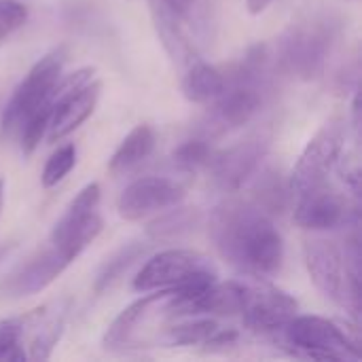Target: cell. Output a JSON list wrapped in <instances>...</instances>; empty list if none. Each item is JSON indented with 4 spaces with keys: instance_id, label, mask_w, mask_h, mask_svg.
I'll return each instance as SVG.
<instances>
[{
    "instance_id": "obj_1",
    "label": "cell",
    "mask_w": 362,
    "mask_h": 362,
    "mask_svg": "<svg viewBox=\"0 0 362 362\" xmlns=\"http://www.w3.org/2000/svg\"><path fill=\"white\" fill-rule=\"evenodd\" d=\"M210 238L218 255L240 274L269 278L280 272L284 242L274 225L252 202H225L210 216Z\"/></svg>"
},
{
    "instance_id": "obj_2",
    "label": "cell",
    "mask_w": 362,
    "mask_h": 362,
    "mask_svg": "<svg viewBox=\"0 0 362 362\" xmlns=\"http://www.w3.org/2000/svg\"><path fill=\"white\" fill-rule=\"evenodd\" d=\"M339 34V21L331 13L310 15L291 23L276 42L274 68L299 81L318 78L329 62Z\"/></svg>"
},
{
    "instance_id": "obj_3",
    "label": "cell",
    "mask_w": 362,
    "mask_h": 362,
    "mask_svg": "<svg viewBox=\"0 0 362 362\" xmlns=\"http://www.w3.org/2000/svg\"><path fill=\"white\" fill-rule=\"evenodd\" d=\"M278 335L299 358L335 362L362 358L358 329L329 318L297 314Z\"/></svg>"
},
{
    "instance_id": "obj_4",
    "label": "cell",
    "mask_w": 362,
    "mask_h": 362,
    "mask_svg": "<svg viewBox=\"0 0 362 362\" xmlns=\"http://www.w3.org/2000/svg\"><path fill=\"white\" fill-rule=\"evenodd\" d=\"M66 59H68V47L59 45L55 49H51L49 53H45L30 68V72L15 87L11 100L6 102V106L2 110V117H0V136L2 138H8L11 134H15L19 129V125L23 123V119L47 100L53 85L62 76Z\"/></svg>"
},
{
    "instance_id": "obj_5",
    "label": "cell",
    "mask_w": 362,
    "mask_h": 362,
    "mask_svg": "<svg viewBox=\"0 0 362 362\" xmlns=\"http://www.w3.org/2000/svg\"><path fill=\"white\" fill-rule=\"evenodd\" d=\"M218 278L208 257L189 248H168L153 255L134 278V291L151 293L191 284L195 280Z\"/></svg>"
},
{
    "instance_id": "obj_6",
    "label": "cell",
    "mask_w": 362,
    "mask_h": 362,
    "mask_svg": "<svg viewBox=\"0 0 362 362\" xmlns=\"http://www.w3.org/2000/svg\"><path fill=\"white\" fill-rule=\"evenodd\" d=\"M346 142V123L339 117L329 119L305 144L299 155L295 170L288 178L291 191L295 197L327 185L331 170L341 157Z\"/></svg>"
},
{
    "instance_id": "obj_7",
    "label": "cell",
    "mask_w": 362,
    "mask_h": 362,
    "mask_svg": "<svg viewBox=\"0 0 362 362\" xmlns=\"http://www.w3.org/2000/svg\"><path fill=\"white\" fill-rule=\"evenodd\" d=\"M303 257H305V267L314 286L327 299L346 308L354 320H358L361 297H356L350 286L341 248L335 242L314 238L303 244Z\"/></svg>"
},
{
    "instance_id": "obj_8",
    "label": "cell",
    "mask_w": 362,
    "mask_h": 362,
    "mask_svg": "<svg viewBox=\"0 0 362 362\" xmlns=\"http://www.w3.org/2000/svg\"><path fill=\"white\" fill-rule=\"evenodd\" d=\"M102 189L98 182L85 185L76 197L68 204L66 212L59 216V221L53 225V231L49 235V242L64 250L72 261L81 257L85 248H89L95 238L102 233V216L98 214Z\"/></svg>"
},
{
    "instance_id": "obj_9",
    "label": "cell",
    "mask_w": 362,
    "mask_h": 362,
    "mask_svg": "<svg viewBox=\"0 0 362 362\" xmlns=\"http://www.w3.org/2000/svg\"><path fill=\"white\" fill-rule=\"evenodd\" d=\"M74 261L49 242L47 248L32 255L28 261L17 265L2 282L0 297L2 299H23L42 293L51 286Z\"/></svg>"
},
{
    "instance_id": "obj_10",
    "label": "cell",
    "mask_w": 362,
    "mask_h": 362,
    "mask_svg": "<svg viewBox=\"0 0 362 362\" xmlns=\"http://www.w3.org/2000/svg\"><path fill=\"white\" fill-rule=\"evenodd\" d=\"M187 189L170 176H142L125 187L117 199L119 216L125 221H142L172 206L182 204Z\"/></svg>"
},
{
    "instance_id": "obj_11",
    "label": "cell",
    "mask_w": 362,
    "mask_h": 362,
    "mask_svg": "<svg viewBox=\"0 0 362 362\" xmlns=\"http://www.w3.org/2000/svg\"><path fill=\"white\" fill-rule=\"evenodd\" d=\"M299 314V303L286 291L272 284H248L242 320L246 329L259 335H278L291 318Z\"/></svg>"
},
{
    "instance_id": "obj_12",
    "label": "cell",
    "mask_w": 362,
    "mask_h": 362,
    "mask_svg": "<svg viewBox=\"0 0 362 362\" xmlns=\"http://www.w3.org/2000/svg\"><path fill=\"white\" fill-rule=\"evenodd\" d=\"M272 138L265 132L252 134L246 140L229 146L227 151H214V157L208 165L214 182L223 191H238L250 180L261 168Z\"/></svg>"
},
{
    "instance_id": "obj_13",
    "label": "cell",
    "mask_w": 362,
    "mask_h": 362,
    "mask_svg": "<svg viewBox=\"0 0 362 362\" xmlns=\"http://www.w3.org/2000/svg\"><path fill=\"white\" fill-rule=\"evenodd\" d=\"M210 104H212L210 110L206 112V117L197 127V134L208 140L225 136L250 123L255 115L261 110L263 93L259 89L244 87V85H227L223 93Z\"/></svg>"
},
{
    "instance_id": "obj_14",
    "label": "cell",
    "mask_w": 362,
    "mask_h": 362,
    "mask_svg": "<svg viewBox=\"0 0 362 362\" xmlns=\"http://www.w3.org/2000/svg\"><path fill=\"white\" fill-rule=\"evenodd\" d=\"M151 19L159 42L178 70H187L193 62L202 59L197 45L187 25L189 17L174 8L168 0H148Z\"/></svg>"
},
{
    "instance_id": "obj_15",
    "label": "cell",
    "mask_w": 362,
    "mask_h": 362,
    "mask_svg": "<svg viewBox=\"0 0 362 362\" xmlns=\"http://www.w3.org/2000/svg\"><path fill=\"white\" fill-rule=\"evenodd\" d=\"M352 210L341 193L322 185L297 197L295 223L305 231H333L344 227Z\"/></svg>"
},
{
    "instance_id": "obj_16",
    "label": "cell",
    "mask_w": 362,
    "mask_h": 362,
    "mask_svg": "<svg viewBox=\"0 0 362 362\" xmlns=\"http://www.w3.org/2000/svg\"><path fill=\"white\" fill-rule=\"evenodd\" d=\"M70 312V301L62 299L55 305H42L25 316H21L23 339H28L30 352L25 354L30 361H49L55 346L59 344L66 327V318Z\"/></svg>"
},
{
    "instance_id": "obj_17",
    "label": "cell",
    "mask_w": 362,
    "mask_h": 362,
    "mask_svg": "<svg viewBox=\"0 0 362 362\" xmlns=\"http://www.w3.org/2000/svg\"><path fill=\"white\" fill-rule=\"evenodd\" d=\"M165 295H168V288L151 291L144 297L129 303L125 310H121V314L112 320V325L104 333V341H102L104 348L106 350H125L132 344H136V335L142 329V325L161 312Z\"/></svg>"
},
{
    "instance_id": "obj_18",
    "label": "cell",
    "mask_w": 362,
    "mask_h": 362,
    "mask_svg": "<svg viewBox=\"0 0 362 362\" xmlns=\"http://www.w3.org/2000/svg\"><path fill=\"white\" fill-rule=\"evenodd\" d=\"M155 129L146 123L136 125L117 146V151L112 153L110 161H108V172L119 176V174H127L134 168H138L142 161H146L155 148Z\"/></svg>"
},
{
    "instance_id": "obj_19",
    "label": "cell",
    "mask_w": 362,
    "mask_h": 362,
    "mask_svg": "<svg viewBox=\"0 0 362 362\" xmlns=\"http://www.w3.org/2000/svg\"><path fill=\"white\" fill-rule=\"evenodd\" d=\"M227 87L225 72L204 59L193 62L182 74V95L193 104H210Z\"/></svg>"
},
{
    "instance_id": "obj_20",
    "label": "cell",
    "mask_w": 362,
    "mask_h": 362,
    "mask_svg": "<svg viewBox=\"0 0 362 362\" xmlns=\"http://www.w3.org/2000/svg\"><path fill=\"white\" fill-rule=\"evenodd\" d=\"M202 225V212L189 206H172L159 212L146 227V238L151 242H176L193 233Z\"/></svg>"
},
{
    "instance_id": "obj_21",
    "label": "cell",
    "mask_w": 362,
    "mask_h": 362,
    "mask_svg": "<svg viewBox=\"0 0 362 362\" xmlns=\"http://www.w3.org/2000/svg\"><path fill=\"white\" fill-rule=\"evenodd\" d=\"M221 325L212 316H182L174 318L161 335H157V344L161 346H206Z\"/></svg>"
},
{
    "instance_id": "obj_22",
    "label": "cell",
    "mask_w": 362,
    "mask_h": 362,
    "mask_svg": "<svg viewBox=\"0 0 362 362\" xmlns=\"http://www.w3.org/2000/svg\"><path fill=\"white\" fill-rule=\"evenodd\" d=\"M293 197L291 182L284 180L280 170L267 168L257 176L255 189H252V204L261 208L265 214L276 216L282 214L288 208V202Z\"/></svg>"
},
{
    "instance_id": "obj_23",
    "label": "cell",
    "mask_w": 362,
    "mask_h": 362,
    "mask_svg": "<svg viewBox=\"0 0 362 362\" xmlns=\"http://www.w3.org/2000/svg\"><path fill=\"white\" fill-rule=\"evenodd\" d=\"M148 246L151 244H146V242H129V244L121 246L115 255H110L102 263V267H100V272H98V276L93 280V293L102 295L115 282H119L125 276V272L148 252Z\"/></svg>"
},
{
    "instance_id": "obj_24",
    "label": "cell",
    "mask_w": 362,
    "mask_h": 362,
    "mask_svg": "<svg viewBox=\"0 0 362 362\" xmlns=\"http://www.w3.org/2000/svg\"><path fill=\"white\" fill-rule=\"evenodd\" d=\"M214 146L210 144L208 138H191L187 142H182L180 146H176V151L172 153V161L180 172H195L202 168H208L212 157H214Z\"/></svg>"
},
{
    "instance_id": "obj_25",
    "label": "cell",
    "mask_w": 362,
    "mask_h": 362,
    "mask_svg": "<svg viewBox=\"0 0 362 362\" xmlns=\"http://www.w3.org/2000/svg\"><path fill=\"white\" fill-rule=\"evenodd\" d=\"M74 163H76V146L72 142L57 146V151L47 159V163L42 168V176H40L42 187L45 189L57 187L72 172Z\"/></svg>"
},
{
    "instance_id": "obj_26",
    "label": "cell",
    "mask_w": 362,
    "mask_h": 362,
    "mask_svg": "<svg viewBox=\"0 0 362 362\" xmlns=\"http://www.w3.org/2000/svg\"><path fill=\"white\" fill-rule=\"evenodd\" d=\"M25 358L21 318L0 320V362H21Z\"/></svg>"
},
{
    "instance_id": "obj_27",
    "label": "cell",
    "mask_w": 362,
    "mask_h": 362,
    "mask_svg": "<svg viewBox=\"0 0 362 362\" xmlns=\"http://www.w3.org/2000/svg\"><path fill=\"white\" fill-rule=\"evenodd\" d=\"M28 21V6L17 0H0V42Z\"/></svg>"
},
{
    "instance_id": "obj_28",
    "label": "cell",
    "mask_w": 362,
    "mask_h": 362,
    "mask_svg": "<svg viewBox=\"0 0 362 362\" xmlns=\"http://www.w3.org/2000/svg\"><path fill=\"white\" fill-rule=\"evenodd\" d=\"M274 2H276V0H246V8H248L250 15H261V13H265Z\"/></svg>"
},
{
    "instance_id": "obj_29",
    "label": "cell",
    "mask_w": 362,
    "mask_h": 362,
    "mask_svg": "<svg viewBox=\"0 0 362 362\" xmlns=\"http://www.w3.org/2000/svg\"><path fill=\"white\" fill-rule=\"evenodd\" d=\"M174 8H178L182 15H187V17H191V13H193V8L197 6V2L199 0H168Z\"/></svg>"
},
{
    "instance_id": "obj_30",
    "label": "cell",
    "mask_w": 362,
    "mask_h": 362,
    "mask_svg": "<svg viewBox=\"0 0 362 362\" xmlns=\"http://www.w3.org/2000/svg\"><path fill=\"white\" fill-rule=\"evenodd\" d=\"M6 255H8V246H0V263L4 261Z\"/></svg>"
},
{
    "instance_id": "obj_31",
    "label": "cell",
    "mask_w": 362,
    "mask_h": 362,
    "mask_svg": "<svg viewBox=\"0 0 362 362\" xmlns=\"http://www.w3.org/2000/svg\"><path fill=\"white\" fill-rule=\"evenodd\" d=\"M2 193H4V180L0 178V206H2Z\"/></svg>"
},
{
    "instance_id": "obj_32",
    "label": "cell",
    "mask_w": 362,
    "mask_h": 362,
    "mask_svg": "<svg viewBox=\"0 0 362 362\" xmlns=\"http://www.w3.org/2000/svg\"><path fill=\"white\" fill-rule=\"evenodd\" d=\"M350 2H356V0H350Z\"/></svg>"
}]
</instances>
